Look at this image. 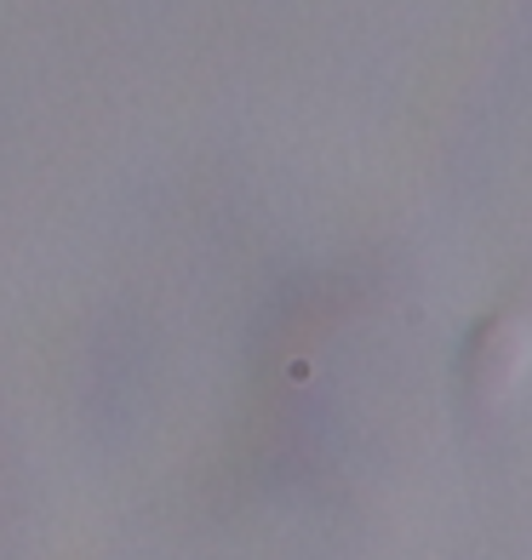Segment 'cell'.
Here are the masks:
<instances>
[{"label":"cell","instance_id":"1","mask_svg":"<svg viewBox=\"0 0 532 560\" xmlns=\"http://www.w3.org/2000/svg\"><path fill=\"white\" fill-rule=\"evenodd\" d=\"M475 366H498L487 400H504L521 389V372H527V326L521 320H498L487 326V338H481V361Z\"/></svg>","mask_w":532,"mask_h":560}]
</instances>
